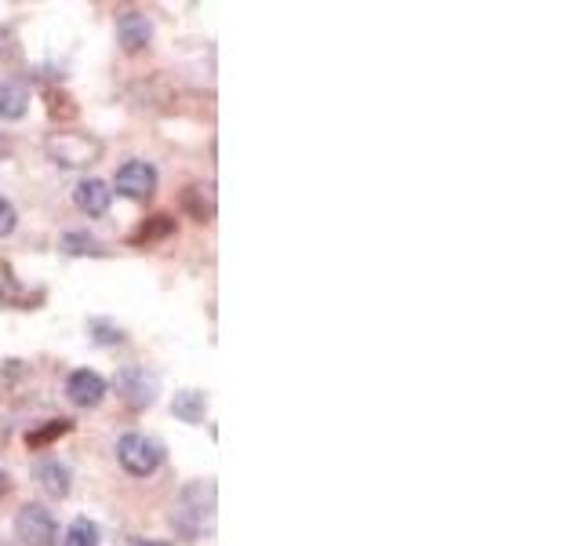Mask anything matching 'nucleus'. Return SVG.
Listing matches in <instances>:
<instances>
[{
    "label": "nucleus",
    "mask_w": 582,
    "mask_h": 546,
    "mask_svg": "<svg viewBox=\"0 0 582 546\" xmlns=\"http://www.w3.org/2000/svg\"><path fill=\"white\" fill-rule=\"evenodd\" d=\"M215 481H190L171 506V528L182 539H204L215 528Z\"/></svg>",
    "instance_id": "nucleus-1"
},
{
    "label": "nucleus",
    "mask_w": 582,
    "mask_h": 546,
    "mask_svg": "<svg viewBox=\"0 0 582 546\" xmlns=\"http://www.w3.org/2000/svg\"><path fill=\"white\" fill-rule=\"evenodd\" d=\"M117 459L131 477H150L157 474V466L164 463V445L150 434H124L117 441Z\"/></svg>",
    "instance_id": "nucleus-2"
},
{
    "label": "nucleus",
    "mask_w": 582,
    "mask_h": 546,
    "mask_svg": "<svg viewBox=\"0 0 582 546\" xmlns=\"http://www.w3.org/2000/svg\"><path fill=\"white\" fill-rule=\"evenodd\" d=\"M15 536H19L22 546H51L55 536H59V525L51 517L48 506L41 503H26L15 514Z\"/></svg>",
    "instance_id": "nucleus-3"
},
{
    "label": "nucleus",
    "mask_w": 582,
    "mask_h": 546,
    "mask_svg": "<svg viewBox=\"0 0 582 546\" xmlns=\"http://www.w3.org/2000/svg\"><path fill=\"white\" fill-rule=\"evenodd\" d=\"M117 394L128 408H150L157 401V375H150L139 364H128L117 372Z\"/></svg>",
    "instance_id": "nucleus-4"
},
{
    "label": "nucleus",
    "mask_w": 582,
    "mask_h": 546,
    "mask_svg": "<svg viewBox=\"0 0 582 546\" xmlns=\"http://www.w3.org/2000/svg\"><path fill=\"white\" fill-rule=\"evenodd\" d=\"M113 190L131 201H146L157 190V168L150 161H128L117 168V179H113Z\"/></svg>",
    "instance_id": "nucleus-5"
},
{
    "label": "nucleus",
    "mask_w": 582,
    "mask_h": 546,
    "mask_svg": "<svg viewBox=\"0 0 582 546\" xmlns=\"http://www.w3.org/2000/svg\"><path fill=\"white\" fill-rule=\"evenodd\" d=\"M66 397H70L77 408H99L102 397H106V379L91 368H77L66 379Z\"/></svg>",
    "instance_id": "nucleus-6"
},
{
    "label": "nucleus",
    "mask_w": 582,
    "mask_h": 546,
    "mask_svg": "<svg viewBox=\"0 0 582 546\" xmlns=\"http://www.w3.org/2000/svg\"><path fill=\"white\" fill-rule=\"evenodd\" d=\"M117 41H121V48L128 55H139L153 41V22L142 11H121L117 15Z\"/></svg>",
    "instance_id": "nucleus-7"
},
{
    "label": "nucleus",
    "mask_w": 582,
    "mask_h": 546,
    "mask_svg": "<svg viewBox=\"0 0 582 546\" xmlns=\"http://www.w3.org/2000/svg\"><path fill=\"white\" fill-rule=\"evenodd\" d=\"M73 204H77V208H81L88 219H99V215H106V212H110V204H113L110 182L81 179L77 186H73Z\"/></svg>",
    "instance_id": "nucleus-8"
},
{
    "label": "nucleus",
    "mask_w": 582,
    "mask_h": 546,
    "mask_svg": "<svg viewBox=\"0 0 582 546\" xmlns=\"http://www.w3.org/2000/svg\"><path fill=\"white\" fill-rule=\"evenodd\" d=\"M37 481H41V488L48 492L51 499H66L73 488V474L70 466L62 463V459H48V463L37 466Z\"/></svg>",
    "instance_id": "nucleus-9"
},
{
    "label": "nucleus",
    "mask_w": 582,
    "mask_h": 546,
    "mask_svg": "<svg viewBox=\"0 0 582 546\" xmlns=\"http://www.w3.org/2000/svg\"><path fill=\"white\" fill-rule=\"evenodd\" d=\"M30 110V91L19 81H4L0 84V117L4 121H22Z\"/></svg>",
    "instance_id": "nucleus-10"
},
{
    "label": "nucleus",
    "mask_w": 582,
    "mask_h": 546,
    "mask_svg": "<svg viewBox=\"0 0 582 546\" xmlns=\"http://www.w3.org/2000/svg\"><path fill=\"white\" fill-rule=\"evenodd\" d=\"M171 412L179 415L182 423H204V412H208V397L201 394V390H182V394H175V401H171Z\"/></svg>",
    "instance_id": "nucleus-11"
},
{
    "label": "nucleus",
    "mask_w": 582,
    "mask_h": 546,
    "mask_svg": "<svg viewBox=\"0 0 582 546\" xmlns=\"http://www.w3.org/2000/svg\"><path fill=\"white\" fill-rule=\"evenodd\" d=\"M62 546H99V525L88 521V517H77V521L66 528Z\"/></svg>",
    "instance_id": "nucleus-12"
},
{
    "label": "nucleus",
    "mask_w": 582,
    "mask_h": 546,
    "mask_svg": "<svg viewBox=\"0 0 582 546\" xmlns=\"http://www.w3.org/2000/svg\"><path fill=\"white\" fill-rule=\"evenodd\" d=\"M70 430H73L70 419H48V426H41V430L26 434V445H30V448H44V445H51L55 437L70 434Z\"/></svg>",
    "instance_id": "nucleus-13"
},
{
    "label": "nucleus",
    "mask_w": 582,
    "mask_h": 546,
    "mask_svg": "<svg viewBox=\"0 0 582 546\" xmlns=\"http://www.w3.org/2000/svg\"><path fill=\"white\" fill-rule=\"evenodd\" d=\"M171 230H175V219H168V215H153L150 223H146L139 233H135V244H153V241H161V237H168Z\"/></svg>",
    "instance_id": "nucleus-14"
},
{
    "label": "nucleus",
    "mask_w": 582,
    "mask_h": 546,
    "mask_svg": "<svg viewBox=\"0 0 582 546\" xmlns=\"http://www.w3.org/2000/svg\"><path fill=\"white\" fill-rule=\"evenodd\" d=\"M62 252L66 255H99L102 248L91 233H66V237H62Z\"/></svg>",
    "instance_id": "nucleus-15"
},
{
    "label": "nucleus",
    "mask_w": 582,
    "mask_h": 546,
    "mask_svg": "<svg viewBox=\"0 0 582 546\" xmlns=\"http://www.w3.org/2000/svg\"><path fill=\"white\" fill-rule=\"evenodd\" d=\"M88 332H91V339H95L99 346L124 343V332H121V328H113L110 321H88Z\"/></svg>",
    "instance_id": "nucleus-16"
},
{
    "label": "nucleus",
    "mask_w": 582,
    "mask_h": 546,
    "mask_svg": "<svg viewBox=\"0 0 582 546\" xmlns=\"http://www.w3.org/2000/svg\"><path fill=\"white\" fill-rule=\"evenodd\" d=\"M15 226H19V212H15V204H11L8 197H0V237L15 233Z\"/></svg>",
    "instance_id": "nucleus-17"
},
{
    "label": "nucleus",
    "mask_w": 582,
    "mask_h": 546,
    "mask_svg": "<svg viewBox=\"0 0 582 546\" xmlns=\"http://www.w3.org/2000/svg\"><path fill=\"white\" fill-rule=\"evenodd\" d=\"M15 59V37L8 30H0V62Z\"/></svg>",
    "instance_id": "nucleus-18"
},
{
    "label": "nucleus",
    "mask_w": 582,
    "mask_h": 546,
    "mask_svg": "<svg viewBox=\"0 0 582 546\" xmlns=\"http://www.w3.org/2000/svg\"><path fill=\"white\" fill-rule=\"evenodd\" d=\"M131 546H168V543H157V539H135Z\"/></svg>",
    "instance_id": "nucleus-19"
},
{
    "label": "nucleus",
    "mask_w": 582,
    "mask_h": 546,
    "mask_svg": "<svg viewBox=\"0 0 582 546\" xmlns=\"http://www.w3.org/2000/svg\"><path fill=\"white\" fill-rule=\"evenodd\" d=\"M4 492H8V474L0 470V499H4Z\"/></svg>",
    "instance_id": "nucleus-20"
}]
</instances>
